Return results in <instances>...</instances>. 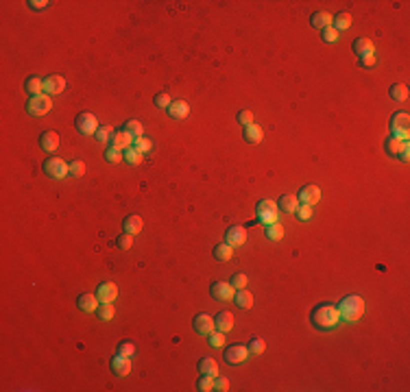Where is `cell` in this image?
Returning <instances> with one entry per match:
<instances>
[{
	"label": "cell",
	"mask_w": 410,
	"mask_h": 392,
	"mask_svg": "<svg viewBox=\"0 0 410 392\" xmlns=\"http://www.w3.org/2000/svg\"><path fill=\"white\" fill-rule=\"evenodd\" d=\"M338 321H340L338 310H336L334 305H328V303L316 305L314 310H312V314H310V323L314 325L316 329H321V331L334 329L336 325H338Z\"/></svg>",
	"instance_id": "cell-1"
},
{
	"label": "cell",
	"mask_w": 410,
	"mask_h": 392,
	"mask_svg": "<svg viewBox=\"0 0 410 392\" xmlns=\"http://www.w3.org/2000/svg\"><path fill=\"white\" fill-rule=\"evenodd\" d=\"M336 310H338L340 318H345L347 323H356L364 314V301H362V297H358V294H352V297L342 299Z\"/></svg>",
	"instance_id": "cell-2"
},
{
	"label": "cell",
	"mask_w": 410,
	"mask_h": 392,
	"mask_svg": "<svg viewBox=\"0 0 410 392\" xmlns=\"http://www.w3.org/2000/svg\"><path fill=\"white\" fill-rule=\"evenodd\" d=\"M277 212H280L277 203H275V201H268V198H262V201L256 205L258 222H262V225H270V222H277Z\"/></svg>",
	"instance_id": "cell-3"
},
{
	"label": "cell",
	"mask_w": 410,
	"mask_h": 392,
	"mask_svg": "<svg viewBox=\"0 0 410 392\" xmlns=\"http://www.w3.org/2000/svg\"><path fill=\"white\" fill-rule=\"evenodd\" d=\"M52 109V100L48 94H40V96H31L26 102V111L31 113V116H46L48 111Z\"/></svg>",
	"instance_id": "cell-4"
},
{
	"label": "cell",
	"mask_w": 410,
	"mask_h": 392,
	"mask_svg": "<svg viewBox=\"0 0 410 392\" xmlns=\"http://www.w3.org/2000/svg\"><path fill=\"white\" fill-rule=\"evenodd\" d=\"M410 116L408 113H395L393 118H390V131H393V137H397V140H404L408 142L410 137Z\"/></svg>",
	"instance_id": "cell-5"
},
{
	"label": "cell",
	"mask_w": 410,
	"mask_h": 392,
	"mask_svg": "<svg viewBox=\"0 0 410 392\" xmlns=\"http://www.w3.org/2000/svg\"><path fill=\"white\" fill-rule=\"evenodd\" d=\"M44 172L52 179H66V174H70V164H66L59 157H50L44 161Z\"/></svg>",
	"instance_id": "cell-6"
},
{
	"label": "cell",
	"mask_w": 410,
	"mask_h": 392,
	"mask_svg": "<svg viewBox=\"0 0 410 392\" xmlns=\"http://www.w3.org/2000/svg\"><path fill=\"white\" fill-rule=\"evenodd\" d=\"M76 131H79L81 135H96V131H98V120H96L94 113H79L76 116Z\"/></svg>",
	"instance_id": "cell-7"
},
{
	"label": "cell",
	"mask_w": 410,
	"mask_h": 392,
	"mask_svg": "<svg viewBox=\"0 0 410 392\" xmlns=\"http://www.w3.org/2000/svg\"><path fill=\"white\" fill-rule=\"evenodd\" d=\"M249 358V349H246L244 345H232L225 349V362L227 364H242V362Z\"/></svg>",
	"instance_id": "cell-8"
},
{
	"label": "cell",
	"mask_w": 410,
	"mask_h": 392,
	"mask_svg": "<svg viewBox=\"0 0 410 392\" xmlns=\"http://www.w3.org/2000/svg\"><path fill=\"white\" fill-rule=\"evenodd\" d=\"M212 297L216 301H234V294H236V288L232 286L229 281H216L212 283Z\"/></svg>",
	"instance_id": "cell-9"
},
{
	"label": "cell",
	"mask_w": 410,
	"mask_h": 392,
	"mask_svg": "<svg viewBox=\"0 0 410 392\" xmlns=\"http://www.w3.org/2000/svg\"><path fill=\"white\" fill-rule=\"evenodd\" d=\"M225 242L232 246V249H236V246H242L246 242V229L240 227V225H234L227 229L225 233Z\"/></svg>",
	"instance_id": "cell-10"
},
{
	"label": "cell",
	"mask_w": 410,
	"mask_h": 392,
	"mask_svg": "<svg viewBox=\"0 0 410 392\" xmlns=\"http://www.w3.org/2000/svg\"><path fill=\"white\" fill-rule=\"evenodd\" d=\"M96 297H98L100 303H114V301L118 299V286L112 281L100 283L98 290H96Z\"/></svg>",
	"instance_id": "cell-11"
},
{
	"label": "cell",
	"mask_w": 410,
	"mask_h": 392,
	"mask_svg": "<svg viewBox=\"0 0 410 392\" xmlns=\"http://www.w3.org/2000/svg\"><path fill=\"white\" fill-rule=\"evenodd\" d=\"M299 203H306V205H316L318 201H321V190L316 188V185H304V188L299 190Z\"/></svg>",
	"instance_id": "cell-12"
},
{
	"label": "cell",
	"mask_w": 410,
	"mask_h": 392,
	"mask_svg": "<svg viewBox=\"0 0 410 392\" xmlns=\"http://www.w3.org/2000/svg\"><path fill=\"white\" fill-rule=\"evenodd\" d=\"M214 329H216V325H214L212 316H208V314H198V316H194V331L196 334L210 336Z\"/></svg>",
	"instance_id": "cell-13"
},
{
	"label": "cell",
	"mask_w": 410,
	"mask_h": 392,
	"mask_svg": "<svg viewBox=\"0 0 410 392\" xmlns=\"http://www.w3.org/2000/svg\"><path fill=\"white\" fill-rule=\"evenodd\" d=\"M66 89V78L59 74H50L48 78H44V92H48V96L62 94Z\"/></svg>",
	"instance_id": "cell-14"
},
{
	"label": "cell",
	"mask_w": 410,
	"mask_h": 392,
	"mask_svg": "<svg viewBox=\"0 0 410 392\" xmlns=\"http://www.w3.org/2000/svg\"><path fill=\"white\" fill-rule=\"evenodd\" d=\"M112 371H114V375H118V377H124V375H129L131 373V358H126V355H114V360H112Z\"/></svg>",
	"instance_id": "cell-15"
},
{
	"label": "cell",
	"mask_w": 410,
	"mask_h": 392,
	"mask_svg": "<svg viewBox=\"0 0 410 392\" xmlns=\"http://www.w3.org/2000/svg\"><path fill=\"white\" fill-rule=\"evenodd\" d=\"M166 111H168V116H170L172 120H184V118H188L190 107H188V102H186V100H172L170 107H168Z\"/></svg>",
	"instance_id": "cell-16"
},
{
	"label": "cell",
	"mask_w": 410,
	"mask_h": 392,
	"mask_svg": "<svg viewBox=\"0 0 410 392\" xmlns=\"http://www.w3.org/2000/svg\"><path fill=\"white\" fill-rule=\"evenodd\" d=\"M40 146H42V150H46V153L57 150V146H59V133H55V131H44V133L40 135Z\"/></svg>",
	"instance_id": "cell-17"
},
{
	"label": "cell",
	"mask_w": 410,
	"mask_h": 392,
	"mask_svg": "<svg viewBox=\"0 0 410 392\" xmlns=\"http://www.w3.org/2000/svg\"><path fill=\"white\" fill-rule=\"evenodd\" d=\"M242 137H244V142H249V144H260L262 137H264V131H262V126H258L253 122V124H246L242 129Z\"/></svg>",
	"instance_id": "cell-18"
},
{
	"label": "cell",
	"mask_w": 410,
	"mask_h": 392,
	"mask_svg": "<svg viewBox=\"0 0 410 392\" xmlns=\"http://www.w3.org/2000/svg\"><path fill=\"white\" fill-rule=\"evenodd\" d=\"M76 305H79L81 312L92 314V312L98 310V297H96V294H81V297L76 299Z\"/></svg>",
	"instance_id": "cell-19"
},
{
	"label": "cell",
	"mask_w": 410,
	"mask_h": 392,
	"mask_svg": "<svg viewBox=\"0 0 410 392\" xmlns=\"http://www.w3.org/2000/svg\"><path fill=\"white\" fill-rule=\"evenodd\" d=\"M354 52H356V55H358L360 59H362V57H366V55H373V52H376V46H373L371 39L358 37V39H354Z\"/></svg>",
	"instance_id": "cell-20"
},
{
	"label": "cell",
	"mask_w": 410,
	"mask_h": 392,
	"mask_svg": "<svg viewBox=\"0 0 410 392\" xmlns=\"http://www.w3.org/2000/svg\"><path fill=\"white\" fill-rule=\"evenodd\" d=\"M112 146L114 148H120V150H126V148H131L134 146V137H131L126 131H118V133H114L112 137Z\"/></svg>",
	"instance_id": "cell-21"
},
{
	"label": "cell",
	"mask_w": 410,
	"mask_h": 392,
	"mask_svg": "<svg viewBox=\"0 0 410 392\" xmlns=\"http://www.w3.org/2000/svg\"><path fill=\"white\" fill-rule=\"evenodd\" d=\"M214 325H216V329L218 331H222V334L232 331L234 329V314L232 312H220L218 316L214 318Z\"/></svg>",
	"instance_id": "cell-22"
},
{
	"label": "cell",
	"mask_w": 410,
	"mask_h": 392,
	"mask_svg": "<svg viewBox=\"0 0 410 392\" xmlns=\"http://www.w3.org/2000/svg\"><path fill=\"white\" fill-rule=\"evenodd\" d=\"M332 22H334V17H332L328 11H316V13H312L310 15V24L314 28H328V26H332Z\"/></svg>",
	"instance_id": "cell-23"
},
{
	"label": "cell",
	"mask_w": 410,
	"mask_h": 392,
	"mask_svg": "<svg viewBox=\"0 0 410 392\" xmlns=\"http://www.w3.org/2000/svg\"><path fill=\"white\" fill-rule=\"evenodd\" d=\"M277 207H280L282 212H286V214H294L297 212V207H299V198L292 196V194H284V196H280V201H277Z\"/></svg>",
	"instance_id": "cell-24"
},
{
	"label": "cell",
	"mask_w": 410,
	"mask_h": 392,
	"mask_svg": "<svg viewBox=\"0 0 410 392\" xmlns=\"http://www.w3.org/2000/svg\"><path fill=\"white\" fill-rule=\"evenodd\" d=\"M142 225H144L142 218L134 214V216H126V218H124L122 229H124V233H129V235H138V233L142 231Z\"/></svg>",
	"instance_id": "cell-25"
},
{
	"label": "cell",
	"mask_w": 410,
	"mask_h": 392,
	"mask_svg": "<svg viewBox=\"0 0 410 392\" xmlns=\"http://www.w3.org/2000/svg\"><path fill=\"white\" fill-rule=\"evenodd\" d=\"M198 371H201V375L216 377L218 375V364H216V360H212V358H203V360H198Z\"/></svg>",
	"instance_id": "cell-26"
},
{
	"label": "cell",
	"mask_w": 410,
	"mask_h": 392,
	"mask_svg": "<svg viewBox=\"0 0 410 392\" xmlns=\"http://www.w3.org/2000/svg\"><path fill=\"white\" fill-rule=\"evenodd\" d=\"M234 303H236L240 310H249V307L253 305V294L249 290H238L236 294H234Z\"/></svg>",
	"instance_id": "cell-27"
},
{
	"label": "cell",
	"mask_w": 410,
	"mask_h": 392,
	"mask_svg": "<svg viewBox=\"0 0 410 392\" xmlns=\"http://www.w3.org/2000/svg\"><path fill=\"white\" fill-rule=\"evenodd\" d=\"M24 87H26L28 96H40L42 92H44V78H38V76L26 78V83H24Z\"/></svg>",
	"instance_id": "cell-28"
},
{
	"label": "cell",
	"mask_w": 410,
	"mask_h": 392,
	"mask_svg": "<svg viewBox=\"0 0 410 392\" xmlns=\"http://www.w3.org/2000/svg\"><path fill=\"white\" fill-rule=\"evenodd\" d=\"M408 146V142H404V140H397V137H393L390 135L388 140H386V153L390 155V157H400V153L404 148Z\"/></svg>",
	"instance_id": "cell-29"
},
{
	"label": "cell",
	"mask_w": 410,
	"mask_h": 392,
	"mask_svg": "<svg viewBox=\"0 0 410 392\" xmlns=\"http://www.w3.org/2000/svg\"><path fill=\"white\" fill-rule=\"evenodd\" d=\"M332 26H334L338 33H340V31H347V28L352 26V15H349L347 11H340V13L334 17V22H332Z\"/></svg>",
	"instance_id": "cell-30"
},
{
	"label": "cell",
	"mask_w": 410,
	"mask_h": 392,
	"mask_svg": "<svg viewBox=\"0 0 410 392\" xmlns=\"http://www.w3.org/2000/svg\"><path fill=\"white\" fill-rule=\"evenodd\" d=\"M264 233H266L268 240H273V242H280V240L284 238V227H282L280 222H270V225H266V229H264Z\"/></svg>",
	"instance_id": "cell-31"
},
{
	"label": "cell",
	"mask_w": 410,
	"mask_h": 392,
	"mask_svg": "<svg viewBox=\"0 0 410 392\" xmlns=\"http://www.w3.org/2000/svg\"><path fill=\"white\" fill-rule=\"evenodd\" d=\"M234 255V249L229 246L227 242L225 244H218V246H214V257L218 259V262H229Z\"/></svg>",
	"instance_id": "cell-32"
},
{
	"label": "cell",
	"mask_w": 410,
	"mask_h": 392,
	"mask_svg": "<svg viewBox=\"0 0 410 392\" xmlns=\"http://www.w3.org/2000/svg\"><path fill=\"white\" fill-rule=\"evenodd\" d=\"M114 137V126L110 124H100L98 131H96V140H98L100 144H110Z\"/></svg>",
	"instance_id": "cell-33"
},
{
	"label": "cell",
	"mask_w": 410,
	"mask_h": 392,
	"mask_svg": "<svg viewBox=\"0 0 410 392\" xmlns=\"http://www.w3.org/2000/svg\"><path fill=\"white\" fill-rule=\"evenodd\" d=\"M122 126H124L122 131H126V133H129L131 137H134V140H138V137H142V124L138 122V120H126V122H124Z\"/></svg>",
	"instance_id": "cell-34"
},
{
	"label": "cell",
	"mask_w": 410,
	"mask_h": 392,
	"mask_svg": "<svg viewBox=\"0 0 410 392\" xmlns=\"http://www.w3.org/2000/svg\"><path fill=\"white\" fill-rule=\"evenodd\" d=\"M246 349H249V355H262L266 351V342H264L262 338H251V342L246 345Z\"/></svg>",
	"instance_id": "cell-35"
},
{
	"label": "cell",
	"mask_w": 410,
	"mask_h": 392,
	"mask_svg": "<svg viewBox=\"0 0 410 392\" xmlns=\"http://www.w3.org/2000/svg\"><path fill=\"white\" fill-rule=\"evenodd\" d=\"M406 96H408V87L404 85V83L390 85V98L393 100H406Z\"/></svg>",
	"instance_id": "cell-36"
},
{
	"label": "cell",
	"mask_w": 410,
	"mask_h": 392,
	"mask_svg": "<svg viewBox=\"0 0 410 392\" xmlns=\"http://www.w3.org/2000/svg\"><path fill=\"white\" fill-rule=\"evenodd\" d=\"M96 312H98V318H100V321H112L114 314H116V310H114L112 303H100V307H98Z\"/></svg>",
	"instance_id": "cell-37"
},
{
	"label": "cell",
	"mask_w": 410,
	"mask_h": 392,
	"mask_svg": "<svg viewBox=\"0 0 410 392\" xmlns=\"http://www.w3.org/2000/svg\"><path fill=\"white\" fill-rule=\"evenodd\" d=\"M122 155H124V161H126V164H131V166H138V164L142 161V153H138V150H136L134 146L126 148Z\"/></svg>",
	"instance_id": "cell-38"
},
{
	"label": "cell",
	"mask_w": 410,
	"mask_h": 392,
	"mask_svg": "<svg viewBox=\"0 0 410 392\" xmlns=\"http://www.w3.org/2000/svg\"><path fill=\"white\" fill-rule=\"evenodd\" d=\"M105 159L110 161V164H118V161H122V159H124V155H122V150H120V148L110 146V148L105 150Z\"/></svg>",
	"instance_id": "cell-39"
},
{
	"label": "cell",
	"mask_w": 410,
	"mask_h": 392,
	"mask_svg": "<svg viewBox=\"0 0 410 392\" xmlns=\"http://www.w3.org/2000/svg\"><path fill=\"white\" fill-rule=\"evenodd\" d=\"M196 390H201V392H210V390H214V377H210V375H201V379L196 382Z\"/></svg>",
	"instance_id": "cell-40"
},
{
	"label": "cell",
	"mask_w": 410,
	"mask_h": 392,
	"mask_svg": "<svg viewBox=\"0 0 410 392\" xmlns=\"http://www.w3.org/2000/svg\"><path fill=\"white\" fill-rule=\"evenodd\" d=\"M134 148L138 150V153H146V150L153 148V142L142 135V137H138V140H134Z\"/></svg>",
	"instance_id": "cell-41"
},
{
	"label": "cell",
	"mask_w": 410,
	"mask_h": 392,
	"mask_svg": "<svg viewBox=\"0 0 410 392\" xmlns=\"http://www.w3.org/2000/svg\"><path fill=\"white\" fill-rule=\"evenodd\" d=\"M222 342H225V334H222V331H218V329H214L212 334H210V347L220 349Z\"/></svg>",
	"instance_id": "cell-42"
},
{
	"label": "cell",
	"mask_w": 410,
	"mask_h": 392,
	"mask_svg": "<svg viewBox=\"0 0 410 392\" xmlns=\"http://www.w3.org/2000/svg\"><path fill=\"white\" fill-rule=\"evenodd\" d=\"M297 218L299 220H310L312 218V205H306V203H299V207H297Z\"/></svg>",
	"instance_id": "cell-43"
},
{
	"label": "cell",
	"mask_w": 410,
	"mask_h": 392,
	"mask_svg": "<svg viewBox=\"0 0 410 392\" xmlns=\"http://www.w3.org/2000/svg\"><path fill=\"white\" fill-rule=\"evenodd\" d=\"M229 283H232V286L236 288V290H242V288H246V283H249V279H246V275H242V273H236V275L232 277V281H229Z\"/></svg>",
	"instance_id": "cell-44"
},
{
	"label": "cell",
	"mask_w": 410,
	"mask_h": 392,
	"mask_svg": "<svg viewBox=\"0 0 410 392\" xmlns=\"http://www.w3.org/2000/svg\"><path fill=\"white\" fill-rule=\"evenodd\" d=\"M118 353L126 355V358H134V355H136V345H134V342H120V345H118Z\"/></svg>",
	"instance_id": "cell-45"
},
{
	"label": "cell",
	"mask_w": 410,
	"mask_h": 392,
	"mask_svg": "<svg viewBox=\"0 0 410 392\" xmlns=\"http://www.w3.org/2000/svg\"><path fill=\"white\" fill-rule=\"evenodd\" d=\"M170 96H168L166 92H160L158 96H155V105H158L160 107V109H168V107H170Z\"/></svg>",
	"instance_id": "cell-46"
},
{
	"label": "cell",
	"mask_w": 410,
	"mask_h": 392,
	"mask_svg": "<svg viewBox=\"0 0 410 392\" xmlns=\"http://www.w3.org/2000/svg\"><path fill=\"white\" fill-rule=\"evenodd\" d=\"M336 39H338V31H336L334 26L323 28V41H328V44H334Z\"/></svg>",
	"instance_id": "cell-47"
},
{
	"label": "cell",
	"mask_w": 410,
	"mask_h": 392,
	"mask_svg": "<svg viewBox=\"0 0 410 392\" xmlns=\"http://www.w3.org/2000/svg\"><path fill=\"white\" fill-rule=\"evenodd\" d=\"M131 244H134V235H129V233L118 235V246H120V249H122V251L131 249Z\"/></svg>",
	"instance_id": "cell-48"
},
{
	"label": "cell",
	"mask_w": 410,
	"mask_h": 392,
	"mask_svg": "<svg viewBox=\"0 0 410 392\" xmlns=\"http://www.w3.org/2000/svg\"><path fill=\"white\" fill-rule=\"evenodd\" d=\"M70 174H72V177H81V174H86V164H83V161H72V164H70Z\"/></svg>",
	"instance_id": "cell-49"
},
{
	"label": "cell",
	"mask_w": 410,
	"mask_h": 392,
	"mask_svg": "<svg viewBox=\"0 0 410 392\" xmlns=\"http://www.w3.org/2000/svg\"><path fill=\"white\" fill-rule=\"evenodd\" d=\"M238 122L242 124V126L253 124V111H251V109H242V111L238 113Z\"/></svg>",
	"instance_id": "cell-50"
},
{
	"label": "cell",
	"mask_w": 410,
	"mask_h": 392,
	"mask_svg": "<svg viewBox=\"0 0 410 392\" xmlns=\"http://www.w3.org/2000/svg\"><path fill=\"white\" fill-rule=\"evenodd\" d=\"M214 390L227 392V390H229V379H225V377H216V379H214Z\"/></svg>",
	"instance_id": "cell-51"
},
{
	"label": "cell",
	"mask_w": 410,
	"mask_h": 392,
	"mask_svg": "<svg viewBox=\"0 0 410 392\" xmlns=\"http://www.w3.org/2000/svg\"><path fill=\"white\" fill-rule=\"evenodd\" d=\"M48 0H28V7L31 9H35V11H40V9H46L48 7Z\"/></svg>",
	"instance_id": "cell-52"
},
{
	"label": "cell",
	"mask_w": 410,
	"mask_h": 392,
	"mask_svg": "<svg viewBox=\"0 0 410 392\" xmlns=\"http://www.w3.org/2000/svg\"><path fill=\"white\" fill-rule=\"evenodd\" d=\"M376 61H378L376 55H366V57L360 59V63H362L364 68H373V65H376Z\"/></svg>",
	"instance_id": "cell-53"
},
{
	"label": "cell",
	"mask_w": 410,
	"mask_h": 392,
	"mask_svg": "<svg viewBox=\"0 0 410 392\" xmlns=\"http://www.w3.org/2000/svg\"><path fill=\"white\" fill-rule=\"evenodd\" d=\"M408 157H410V146H406V148H404L402 153H400V159H402V161H408Z\"/></svg>",
	"instance_id": "cell-54"
}]
</instances>
